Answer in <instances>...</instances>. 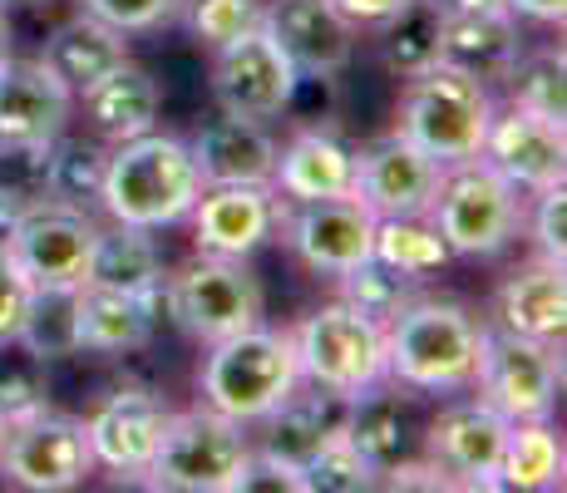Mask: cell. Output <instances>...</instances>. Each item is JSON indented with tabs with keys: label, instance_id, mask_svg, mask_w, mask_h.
I'll return each instance as SVG.
<instances>
[{
	"label": "cell",
	"instance_id": "cell-28",
	"mask_svg": "<svg viewBox=\"0 0 567 493\" xmlns=\"http://www.w3.org/2000/svg\"><path fill=\"white\" fill-rule=\"evenodd\" d=\"M158 80L144 70V64L124 60L118 70H109L90 94H84V109H90V124L100 129L104 138H134V134H148L158 129Z\"/></svg>",
	"mask_w": 567,
	"mask_h": 493
},
{
	"label": "cell",
	"instance_id": "cell-43",
	"mask_svg": "<svg viewBox=\"0 0 567 493\" xmlns=\"http://www.w3.org/2000/svg\"><path fill=\"white\" fill-rule=\"evenodd\" d=\"M233 493H307V484H301V464H291V459L252 444L243 459V469H237Z\"/></svg>",
	"mask_w": 567,
	"mask_h": 493
},
{
	"label": "cell",
	"instance_id": "cell-45",
	"mask_svg": "<svg viewBox=\"0 0 567 493\" xmlns=\"http://www.w3.org/2000/svg\"><path fill=\"white\" fill-rule=\"evenodd\" d=\"M30 296H35V281L20 271V261L10 251H0V341L6 336H20V321L30 311Z\"/></svg>",
	"mask_w": 567,
	"mask_h": 493
},
{
	"label": "cell",
	"instance_id": "cell-49",
	"mask_svg": "<svg viewBox=\"0 0 567 493\" xmlns=\"http://www.w3.org/2000/svg\"><path fill=\"white\" fill-rule=\"evenodd\" d=\"M20 217H25V207H16V203H6V197H0V251H10V243H16Z\"/></svg>",
	"mask_w": 567,
	"mask_h": 493
},
{
	"label": "cell",
	"instance_id": "cell-46",
	"mask_svg": "<svg viewBox=\"0 0 567 493\" xmlns=\"http://www.w3.org/2000/svg\"><path fill=\"white\" fill-rule=\"evenodd\" d=\"M331 6L341 10L355 30H380L400 6H405V0H331Z\"/></svg>",
	"mask_w": 567,
	"mask_h": 493
},
{
	"label": "cell",
	"instance_id": "cell-23",
	"mask_svg": "<svg viewBox=\"0 0 567 493\" xmlns=\"http://www.w3.org/2000/svg\"><path fill=\"white\" fill-rule=\"evenodd\" d=\"M203 183H271L277 173V138L257 119H213L198 138H188Z\"/></svg>",
	"mask_w": 567,
	"mask_h": 493
},
{
	"label": "cell",
	"instance_id": "cell-51",
	"mask_svg": "<svg viewBox=\"0 0 567 493\" xmlns=\"http://www.w3.org/2000/svg\"><path fill=\"white\" fill-rule=\"evenodd\" d=\"M0 6L10 10V6H40V0H0Z\"/></svg>",
	"mask_w": 567,
	"mask_h": 493
},
{
	"label": "cell",
	"instance_id": "cell-2",
	"mask_svg": "<svg viewBox=\"0 0 567 493\" xmlns=\"http://www.w3.org/2000/svg\"><path fill=\"white\" fill-rule=\"evenodd\" d=\"M203 188L207 183L193 163L188 138L148 129V134L118 138L114 153L104 158L100 207L109 213V223L163 233V227L188 223Z\"/></svg>",
	"mask_w": 567,
	"mask_h": 493
},
{
	"label": "cell",
	"instance_id": "cell-7",
	"mask_svg": "<svg viewBox=\"0 0 567 493\" xmlns=\"http://www.w3.org/2000/svg\"><path fill=\"white\" fill-rule=\"evenodd\" d=\"M430 223L454 257H498L523 227V193L484 158L450 163L434 193Z\"/></svg>",
	"mask_w": 567,
	"mask_h": 493
},
{
	"label": "cell",
	"instance_id": "cell-21",
	"mask_svg": "<svg viewBox=\"0 0 567 493\" xmlns=\"http://www.w3.org/2000/svg\"><path fill=\"white\" fill-rule=\"evenodd\" d=\"M271 188L287 203H321V197H355V148L341 144L331 129H301L277 144Z\"/></svg>",
	"mask_w": 567,
	"mask_h": 493
},
{
	"label": "cell",
	"instance_id": "cell-34",
	"mask_svg": "<svg viewBox=\"0 0 567 493\" xmlns=\"http://www.w3.org/2000/svg\"><path fill=\"white\" fill-rule=\"evenodd\" d=\"M508 99L514 109L548 119V124H567V64L563 50H538V54H518V64L508 70Z\"/></svg>",
	"mask_w": 567,
	"mask_h": 493
},
{
	"label": "cell",
	"instance_id": "cell-12",
	"mask_svg": "<svg viewBox=\"0 0 567 493\" xmlns=\"http://www.w3.org/2000/svg\"><path fill=\"white\" fill-rule=\"evenodd\" d=\"M94 237H100V223L84 207L50 197L40 207H25L20 233L10 243V257L20 261V271L35 287H84L90 281Z\"/></svg>",
	"mask_w": 567,
	"mask_h": 493
},
{
	"label": "cell",
	"instance_id": "cell-19",
	"mask_svg": "<svg viewBox=\"0 0 567 493\" xmlns=\"http://www.w3.org/2000/svg\"><path fill=\"white\" fill-rule=\"evenodd\" d=\"M478 158L494 173H504L518 193L533 197L567 178V124H548V119L514 104L504 114L494 109V124H488Z\"/></svg>",
	"mask_w": 567,
	"mask_h": 493
},
{
	"label": "cell",
	"instance_id": "cell-44",
	"mask_svg": "<svg viewBox=\"0 0 567 493\" xmlns=\"http://www.w3.org/2000/svg\"><path fill=\"white\" fill-rule=\"evenodd\" d=\"M538 207H533V243H538V257L563 261L567 257V183H553V188L533 193Z\"/></svg>",
	"mask_w": 567,
	"mask_h": 493
},
{
	"label": "cell",
	"instance_id": "cell-40",
	"mask_svg": "<svg viewBox=\"0 0 567 493\" xmlns=\"http://www.w3.org/2000/svg\"><path fill=\"white\" fill-rule=\"evenodd\" d=\"M0 197L16 207L50 203V144H0Z\"/></svg>",
	"mask_w": 567,
	"mask_h": 493
},
{
	"label": "cell",
	"instance_id": "cell-3",
	"mask_svg": "<svg viewBox=\"0 0 567 493\" xmlns=\"http://www.w3.org/2000/svg\"><path fill=\"white\" fill-rule=\"evenodd\" d=\"M297 386L301 370L291 331H271L261 321L227 336V341H213L198 370L203 404H213L217 414H227L237 424H261Z\"/></svg>",
	"mask_w": 567,
	"mask_h": 493
},
{
	"label": "cell",
	"instance_id": "cell-15",
	"mask_svg": "<svg viewBox=\"0 0 567 493\" xmlns=\"http://www.w3.org/2000/svg\"><path fill=\"white\" fill-rule=\"evenodd\" d=\"M193 247L207 257L247 261L252 251L277 233L281 203L271 183H207L188 213Z\"/></svg>",
	"mask_w": 567,
	"mask_h": 493
},
{
	"label": "cell",
	"instance_id": "cell-36",
	"mask_svg": "<svg viewBox=\"0 0 567 493\" xmlns=\"http://www.w3.org/2000/svg\"><path fill=\"white\" fill-rule=\"evenodd\" d=\"M50 404V360H40L20 336L0 341V414L25 420Z\"/></svg>",
	"mask_w": 567,
	"mask_h": 493
},
{
	"label": "cell",
	"instance_id": "cell-39",
	"mask_svg": "<svg viewBox=\"0 0 567 493\" xmlns=\"http://www.w3.org/2000/svg\"><path fill=\"white\" fill-rule=\"evenodd\" d=\"M341 301H351L355 311H365V316H375L380 326L390 321V316L400 311V306L414 296L410 287V277H400V271H390L385 261H361V267H351V271H341Z\"/></svg>",
	"mask_w": 567,
	"mask_h": 493
},
{
	"label": "cell",
	"instance_id": "cell-6",
	"mask_svg": "<svg viewBox=\"0 0 567 493\" xmlns=\"http://www.w3.org/2000/svg\"><path fill=\"white\" fill-rule=\"evenodd\" d=\"M291 346H297L301 380L316 390L341 394V400L385 380V326L375 316L355 311L341 296L316 306L307 321L291 331Z\"/></svg>",
	"mask_w": 567,
	"mask_h": 493
},
{
	"label": "cell",
	"instance_id": "cell-14",
	"mask_svg": "<svg viewBox=\"0 0 567 493\" xmlns=\"http://www.w3.org/2000/svg\"><path fill=\"white\" fill-rule=\"evenodd\" d=\"M508 420L474 400H450L424 430V459L450 479V489H494V469L504 454Z\"/></svg>",
	"mask_w": 567,
	"mask_h": 493
},
{
	"label": "cell",
	"instance_id": "cell-48",
	"mask_svg": "<svg viewBox=\"0 0 567 493\" xmlns=\"http://www.w3.org/2000/svg\"><path fill=\"white\" fill-rule=\"evenodd\" d=\"M444 10H454V16H504L508 0H444Z\"/></svg>",
	"mask_w": 567,
	"mask_h": 493
},
{
	"label": "cell",
	"instance_id": "cell-37",
	"mask_svg": "<svg viewBox=\"0 0 567 493\" xmlns=\"http://www.w3.org/2000/svg\"><path fill=\"white\" fill-rule=\"evenodd\" d=\"M104 158H109V153L100 144H84V138L60 134L50 144V197H54V203H70V207L100 203Z\"/></svg>",
	"mask_w": 567,
	"mask_h": 493
},
{
	"label": "cell",
	"instance_id": "cell-30",
	"mask_svg": "<svg viewBox=\"0 0 567 493\" xmlns=\"http://www.w3.org/2000/svg\"><path fill=\"white\" fill-rule=\"evenodd\" d=\"M567 474V449L553 420H518L504 434V454L494 469V489L508 493H548L563 489Z\"/></svg>",
	"mask_w": 567,
	"mask_h": 493
},
{
	"label": "cell",
	"instance_id": "cell-33",
	"mask_svg": "<svg viewBox=\"0 0 567 493\" xmlns=\"http://www.w3.org/2000/svg\"><path fill=\"white\" fill-rule=\"evenodd\" d=\"M375 261H385L390 271L420 281L434 277L454 261L450 243L440 237V227L430 223V213L420 217H375Z\"/></svg>",
	"mask_w": 567,
	"mask_h": 493
},
{
	"label": "cell",
	"instance_id": "cell-8",
	"mask_svg": "<svg viewBox=\"0 0 567 493\" xmlns=\"http://www.w3.org/2000/svg\"><path fill=\"white\" fill-rule=\"evenodd\" d=\"M474 390L484 404H494L508 424L518 420H553L563 394V346L533 341V336L484 326Z\"/></svg>",
	"mask_w": 567,
	"mask_h": 493
},
{
	"label": "cell",
	"instance_id": "cell-13",
	"mask_svg": "<svg viewBox=\"0 0 567 493\" xmlns=\"http://www.w3.org/2000/svg\"><path fill=\"white\" fill-rule=\"evenodd\" d=\"M444 163L430 158L405 134H380L365 148H355V197L375 217H420L434 207Z\"/></svg>",
	"mask_w": 567,
	"mask_h": 493
},
{
	"label": "cell",
	"instance_id": "cell-52",
	"mask_svg": "<svg viewBox=\"0 0 567 493\" xmlns=\"http://www.w3.org/2000/svg\"><path fill=\"white\" fill-rule=\"evenodd\" d=\"M0 434H6V414H0Z\"/></svg>",
	"mask_w": 567,
	"mask_h": 493
},
{
	"label": "cell",
	"instance_id": "cell-25",
	"mask_svg": "<svg viewBox=\"0 0 567 493\" xmlns=\"http://www.w3.org/2000/svg\"><path fill=\"white\" fill-rule=\"evenodd\" d=\"M74 336H80V350L124 356V350H144L154 341V316H148L138 291L90 287L84 281L80 296H74Z\"/></svg>",
	"mask_w": 567,
	"mask_h": 493
},
{
	"label": "cell",
	"instance_id": "cell-31",
	"mask_svg": "<svg viewBox=\"0 0 567 493\" xmlns=\"http://www.w3.org/2000/svg\"><path fill=\"white\" fill-rule=\"evenodd\" d=\"M444 0H405L395 16L380 25V60L395 80H414L444 54Z\"/></svg>",
	"mask_w": 567,
	"mask_h": 493
},
{
	"label": "cell",
	"instance_id": "cell-1",
	"mask_svg": "<svg viewBox=\"0 0 567 493\" xmlns=\"http://www.w3.org/2000/svg\"><path fill=\"white\" fill-rule=\"evenodd\" d=\"M484 326L450 296H410L385 321V380L414 394L474 390Z\"/></svg>",
	"mask_w": 567,
	"mask_h": 493
},
{
	"label": "cell",
	"instance_id": "cell-32",
	"mask_svg": "<svg viewBox=\"0 0 567 493\" xmlns=\"http://www.w3.org/2000/svg\"><path fill=\"white\" fill-rule=\"evenodd\" d=\"M163 277V251L148 227H100L90 257V287H114V291H148Z\"/></svg>",
	"mask_w": 567,
	"mask_h": 493
},
{
	"label": "cell",
	"instance_id": "cell-26",
	"mask_svg": "<svg viewBox=\"0 0 567 493\" xmlns=\"http://www.w3.org/2000/svg\"><path fill=\"white\" fill-rule=\"evenodd\" d=\"M523 54V35H518V16L504 10V16H454L444 20V64L474 74V80L494 84L508 80V70Z\"/></svg>",
	"mask_w": 567,
	"mask_h": 493
},
{
	"label": "cell",
	"instance_id": "cell-11",
	"mask_svg": "<svg viewBox=\"0 0 567 493\" xmlns=\"http://www.w3.org/2000/svg\"><path fill=\"white\" fill-rule=\"evenodd\" d=\"M297 64L281 54V45L267 35V25L227 40L213 50V99L233 119H281L297 104Z\"/></svg>",
	"mask_w": 567,
	"mask_h": 493
},
{
	"label": "cell",
	"instance_id": "cell-10",
	"mask_svg": "<svg viewBox=\"0 0 567 493\" xmlns=\"http://www.w3.org/2000/svg\"><path fill=\"white\" fill-rule=\"evenodd\" d=\"M168 296H173V326L203 346L227 341V336L261 321L257 277L233 257H207V251H198L178 277H168Z\"/></svg>",
	"mask_w": 567,
	"mask_h": 493
},
{
	"label": "cell",
	"instance_id": "cell-35",
	"mask_svg": "<svg viewBox=\"0 0 567 493\" xmlns=\"http://www.w3.org/2000/svg\"><path fill=\"white\" fill-rule=\"evenodd\" d=\"M74 296H80V287H35V296H30V311H25V321H20V341L35 350L40 360L80 356Z\"/></svg>",
	"mask_w": 567,
	"mask_h": 493
},
{
	"label": "cell",
	"instance_id": "cell-4",
	"mask_svg": "<svg viewBox=\"0 0 567 493\" xmlns=\"http://www.w3.org/2000/svg\"><path fill=\"white\" fill-rule=\"evenodd\" d=\"M494 94L484 80L454 70V64H430L424 74L405 80L400 94V134L410 144H420L430 158H440L444 168L464 158H478L484 134L494 124Z\"/></svg>",
	"mask_w": 567,
	"mask_h": 493
},
{
	"label": "cell",
	"instance_id": "cell-38",
	"mask_svg": "<svg viewBox=\"0 0 567 493\" xmlns=\"http://www.w3.org/2000/svg\"><path fill=\"white\" fill-rule=\"evenodd\" d=\"M301 484H307V493H365L380 484V474L365 464L361 449L346 440V434H331L301 464Z\"/></svg>",
	"mask_w": 567,
	"mask_h": 493
},
{
	"label": "cell",
	"instance_id": "cell-9",
	"mask_svg": "<svg viewBox=\"0 0 567 493\" xmlns=\"http://www.w3.org/2000/svg\"><path fill=\"white\" fill-rule=\"evenodd\" d=\"M94 449L84 420L60 410H35L25 420H6L0 434V479L30 493H70L94 474Z\"/></svg>",
	"mask_w": 567,
	"mask_h": 493
},
{
	"label": "cell",
	"instance_id": "cell-5",
	"mask_svg": "<svg viewBox=\"0 0 567 493\" xmlns=\"http://www.w3.org/2000/svg\"><path fill=\"white\" fill-rule=\"evenodd\" d=\"M247 449H252L247 424L217 414L213 404H193L168 414L158 454L138 479L163 493H233Z\"/></svg>",
	"mask_w": 567,
	"mask_h": 493
},
{
	"label": "cell",
	"instance_id": "cell-42",
	"mask_svg": "<svg viewBox=\"0 0 567 493\" xmlns=\"http://www.w3.org/2000/svg\"><path fill=\"white\" fill-rule=\"evenodd\" d=\"M183 0H80L84 16L104 20V25L124 30V35H144V30H158L178 16Z\"/></svg>",
	"mask_w": 567,
	"mask_h": 493
},
{
	"label": "cell",
	"instance_id": "cell-41",
	"mask_svg": "<svg viewBox=\"0 0 567 493\" xmlns=\"http://www.w3.org/2000/svg\"><path fill=\"white\" fill-rule=\"evenodd\" d=\"M261 6H267V0H188V30L207 50H217V45H227V40L257 30Z\"/></svg>",
	"mask_w": 567,
	"mask_h": 493
},
{
	"label": "cell",
	"instance_id": "cell-24",
	"mask_svg": "<svg viewBox=\"0 0 567 493\" xmlns=\"http://www.w3.org/2000/svg\"><path fill=\"white\" fill-rule=\"evenodd\" d=\"M128 60V40H124V30H114V25H104V20H94V16H74V20H64L60 30L45 40V54H40V64L54 74V80L64 84L74 99H84L94 90V84L104 80L109 70H118V64Z\"/></svg>",
	"mask_w": 567,
	"mask_h": 493
},
{
	"label": "cell",
	"instance_id": "cell-27",
	"mask_svg": "<svg viewBox=\"0 0 567 493\" xmlns=\"http://www.w3.org/2000/svg\"><path fill=\"white\" fill-rule=\"evenodd\" d=\"M341 424H346L341 394L316 390V386H311V394H301V386H297L267 420H261V449L291 459V464H307L331 434H341Z\"/></svg>",
	"mask_w": 567,
	"mask_h": 493
},
{
	"label": "cell",
	"instance_id": "cell-16",
	"mask_svg": "<svg viewBox=\"0 0 567 493\" xmlns=\"http://www.w3.org/2000/svg\"><path fill=\"white\" fill-rule=\"evenodd\" d=\"M168 414H173V404L163 400L158 390H144V386L114 390L100 410L84 420L94 464H100L104 474L138 479L148 469V459L158 454V440H163V430H168Z\"/></svg>",
	"mask_w": 567,
	"mask_h": 493
},
{
	"label": "cell",
	"instance_id": "cell-17",
	"mask_svg": "<svg viewBox=\"0 0 567 493\" xmlns=\"http://www.w3.org/2000/svg\"><path fill=\"white\" fill-rule=\"evenodd\" d=\"M287 243L316 277H341L375 257V213L361 197H321L297 203L287 223Z\"/></svg>",
	"mask_w": 567,
	"mask_h": 493
},
{
	"label": "cell",
	"instance_id": "cell-20",
	"mask_svg": "<svg viewBox=\"0 0 567 493\" xmlns=\"http://www.w3.org/2000/svg\"><path fill=\"white\" fill-rule=\"evenodd\" d=\"M74 94L40 60L0 64V144H54L70 129Z\"/></svg>",
	"mask_w": 567,
	"mask_h": 493
},
{
	"label": "cell",
	"instance_id": "cell-50",
	"mask_svg": "<svg viewBox=\"0 0 567 493\" xmlns=\"http://www.w3.org/2000/svg\"><path fill=\"white\" fill-rule=\"evenodd\" d=\"M16 54V30H10V10L0 6V64Z\"/></svg>",
	"mask_w": 567,
	"mask_h": 493
},
{
	"label": "cell",
	"instance_id": "cell-22",
	"mask_svg": "<svg viewBox=\"0 0 567 493\" xmlns=\"http://www.w3.org/2000/svg\"><path fill=\"white\" fill-rule=\"evenodd\" d=\"M494 326L533 336V341L563 346V331H567V271H563V261L538 257V261H528V267H518L514 277L498 287Z\"/></svg>",
	"mask_w": 567,
	"mask_h": 493
},
{
	"label": "cell",
	"instance_id": "cell-18",
	"mask_svg": "<svg viewBox=\"0 0 567 493\" xmlns=\"http://www.w3.org/2000/svg\"><path fill=\"white\" fill-rule=\"evenodd\" d=\"M261 25L301 80H336L355 54V25L331 0H267Z\"/></svg>",
	"mask_w": 567,
	"mask_h": 493
},
{
	"label": "cell",
	"instance_id": "cell-29",
	"mask_svg": "<svg viewBox=\"0 0 567 493\" xmlns=\"http://www.w3.org/2000/svg\"><path fill=\"white\" fill-rule=\"evenodd\" d=\"M341 434L361 449L365 464L385 479L390 469L405 459V444H410V414H405L400 390H385V380H380V386L351 394V400H346Z\"/></svg>",
	"mask_w": 567,
	"mask_h": 493
},
{
	"label": "cell",
	"instance_id": "cell-47",
	"mask_svg": "<svg viewBox=\"0 0 567 493\" xmlns=\"http://www.w3.org/2000/svg\"><path fill=\"white\" fill-rule=\"evenodd\" d=\"M508 10L523 20H538V25H563L567 0H508Z\"/></svg>",
	"mask_w": 567,
	"mask_h": 493
}]
</instances>
